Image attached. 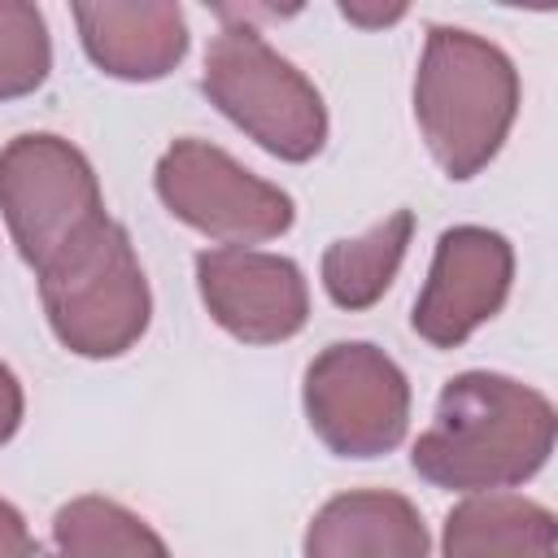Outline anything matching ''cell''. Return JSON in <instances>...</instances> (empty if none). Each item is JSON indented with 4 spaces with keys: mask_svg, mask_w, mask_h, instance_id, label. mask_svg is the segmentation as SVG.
<instances>
[{
    "mask_svg": "<svg viewBox=\"0 0 558 558\" xmlns=\"http://www.w3.org/2000/svg\"><path fill=\"white\" fill-rule=\"evenodd\" d=\"M558 436L545 392L497 371H462L440 388L432 427L414 440V471L432 488L497 493L532 480Z\"/></svg>",
    "mask_w": 558,
    "mask_h": 558,
    "instance_id": "6da1fadb",
    "label": "cell"
},
{
    "mask_svg": "<svg viewBox=\"0 0 558 558\" xmlns=\"http://www.w3.org/2000/svg\"><path fill=\"white\" fill-rule=\"evenodd\" d=\"M519 113L514 61L462 26H427L414 70V118L449 179H475L506 144Z\"/></svg>",
    "mask_w": 558,
    "mask_h": 558,
    "instance_id": "7a4b0ae2",
    "label": "cell"
},
{
    "mask_svg": "<svg viewBox=\"0 0 558 558\" xmlns=\"http://www.w3.org/2000/svg\"><path fill=\"white\" fill-rule=\"evenodd\" d=\"M201 92L279 161H310L327 144V105L318 87L248 22H231L214 35Z\"/></svg>",
    "mask_w": 558,
    "mask_h": 558,
    "instance_id": "3957f363",
    "label": "cell"
},
{
    "mask_svg": "<svg viewBox=\"0 0 558 558\" xmlns=\"http://www.w3.org/2000/svg\"><path fill=\"white\" fill-rule=\"evenodd\" d=\"M39 301L52 336L78 357L126 353L153 318L144 266L113 218L39 275Z\"/></svg>",
    "mask_w": 558,
    "mask_h": 558,
    "instance_id": "277c9868",
    "label": "cell"
},
{
    "mask_svg": "<svg viewBox=\"0 0 558 558\" xmlns=\"http://www.w3.org/2000/svg\"><path fill=\"white\" fill-rule=\"evenodd\" d=\"M0 214L35 275L109 218L92 161L48 131L17 135L0 148Z\"/></svg>",
    "mask_w": 558,
    "mask_h": 558,
    "instance_id": "5b68a950",
    "label": "cell"
},
{
    "mask_svg": "<svg viewBox=\"0 0 558 558\" xmlns=\"http://www.w3.org/2000/svg\"><path fill=\"white\" fill-rule=\"evenodd\" d=\"M305 418L336 458H384L410 427V379L371 340H336L305 366Z\"/></svg>",
    "mask_w": 558,
    "mask_h": 558,
    "instance_id": "8992f818",
    "label": "cell"
},
{
    "mask_svg": "<svg viewBox=\"0 0 558 558\" xmlns=\"http://www.w3.org/2000/svg\"><path fill=\"white\" fill-rule=\"evenodd\" d=\"M153 187L179 222L227 248L275 240L296 218L292 196L283 187L244 170L231 153L209 140H174L157 161Z\"/></svg>",
    "mask_w": 558,
    "mask_h": 558,
    "instance_id": "52a82bcc",
    "label": "cell"
},
{
    "mask_svg": "<svg viewBox=\"0 0 558 558\" xmlns=\"http://www.w3.org/2000/svg\"><path fill=\"white\" fill-rule=\"evenodd\" d=\"M514 248L501 231L488 227H449L436 240L427 283L414 301L410 327L432 349H458L484 327L510 296Z\"/></svg>",
    "mask_w": 558,
    "mask_h": 558,
    "instance_id": "ba28073f",
    "label": "cell"
},
{
    "mask_svg": "<svg viewBox=\"0 0 558 558\" xmlns=\"http://www.w3.org/2000/svg\"><path fill=\"white\" fill-rule=\"evenodd\" d=\"M196 288L209 318L244 344L292 340L310 318V288L292 257L262 248L196 253Z\"/></svg>",
    "mask_w": 558,
    "mask_h": 558,
    "instance_id": "9c48e42d",
    "label": "cell"
},
{
    "mask_svg": "<svg viewBox=\"0 0 558 558\" xmlns=\"http://www.w3.org/2000/svg\"><path fill=\"white\" fill-rule=\"evenodd\" d=\"M78 39L109 78L153 83L187 57V22L170 0H78Z\"/></svg>",
    "mask_w": 558,
    "mask_h": 558,
    "instance_id": "30bf717a",
    "label": "cell"
},
{
    "mask_svg": "<svg viewBox=\"0 0 558 558\" xmlns=\"http://www.w3.org/2000/svg\"><path fill=\"white\" fill-rule=\"evenodd\" d=\"M432 536L418 506L388 488L331 497L305 527V558H427Z\"/></svg>",
    "mask_w": 558,
    "mask_h": 558,
    "instance_id": "8fae6325",
    "label": "cell"
},
{
    "mask_svg": "<svg viewBox=\"0 0 558 558\" xmlns=\"http://www.w3.org/2000/svg\"><path fill=\"white\" fill-rule=\"evenodd\" d=\"M445 558H554V514L519 493H471L445 519Z\"/></svg>",
    "mask_w": 558,
    "mask_h": 558,
    "instance_id": "7c38bea8",
    "label": "cell"
},
{
    "mask_svg": "<svg viewBox=\"0 0 558 558\" xmlns=\"http://www.w3.org/2000/svg\"><path fill=\"white\" fill-rule=\"evenodd\" d=\"M410 235H414V214L397 209L384 222H375L366 235L331 240L327 253H323V288H327V296L340 310L375 305L392 288V279H397V270L405 262Z\"/></svg>",
    "mask_w": 558,
    "mask_h": 558,
    "instance_id": "4fadbf2b",
    "label": "cell"
},
{
    "mask_svg": "<svg viewBox=\"0 0 558 558\" xmlns=\"http://www.w3.org/2000/svg\"><path fill=\"white\" fill-rule=\"evenodd\" d=\"M48 558H170V549L135 510L87 493L52 514Z\"/></svg>",
    "mask_w": 558,
    "mask_h": 558,
    "instance_id": "5bb4252c",
    "label": "cell"
},
{
    "mask_svg": "<svg viewBox=\"0 0 558 558\" xmlns=\"http://www.w3.org/2000/svg\"><path fill=\"white\" fill-rule=\"evenodd\" d=\"M52 70L48 22L26 0H0V100L31 96Z\"/></svg>",
    "mask_w": 558,
    "mask_h": 558,
    "instance_id": "9a60e30c",
    "label": "cell"
},
{
    "mask_svg": "<svg viewBox=\"0 0 558 558\" xmlns=\"http://www.w3.org/2000/svg\"><path fill=\"white\" fill-rule=\"evenodd\" d=\"M0 558H39V545H35L22 510L9 506L4 497H0Z\"/></svg>",
    "mask_w": 558,
    "mask_h": 558,
    "instance_id": "2e32d148",
    "label": "cell"
},
{
    "mask_svg": "<svg viewBox=\"0 0 558 558\" xmlns=\"http://www.w3.org/2000/svg\"><path fill=\"white\" fill-rule=\"evenodd\" d=\"M22 410H26V401H22V384H17V375L0 362V445H9V440L17 436V427H22Z\"/></svg>",
    "mask_w": 558,
    "mask_h": 558,
    "instance_id": "e0dca14e",
    "label": "cell"
}]
</instances>
